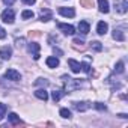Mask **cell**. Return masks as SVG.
I'll return each instance as SVG.
<instances>
[{
    "label": "cell",
    "instance_id": "obj_17",
    "mask_svg": "<svg viewBox=\"0 0 128 128\" xmlns=\"http://www.w3.org/2000/svg\"><path fill=\"white\" fill-rule=\"evenodd\" d=\"M113 39H116V41H124V39H125L124 32H122L120 29H114V30H113Z\"/></svg>",
    "mask_w": 128,
    "mask_h": 128
},
{
    "label": "cell",
    "instance_id": "obj_9",
    "mask_svg": "<svg viewBox=\"0 0 128 128\" xmlns=\"http://www.w3.org/2000/svg\"><path fill=\"white\" fill-rule=\"evenodd\" d=\"M59 14L63 15V17L72 18V17L76 15V11H74V8H59Z\"/></svg>",
    "mask_w": 128,
    "mask_h": 128
},
{
    "label": "cell",
    "instance_id": "obj_13",
    "mask_svg": "<svg viewBox=\"0 0 128 128\" xmlns=\"http://www.w3.org/2000/svg\"><path fill=\"white\" fill-rule=\"evenodd\" d=\"M78 30H80L82 35H88L89 30H90L89 23H88V21H80V23H78Z\"/></svg>",
    "mask_w": 128,
    "mask_h": 128
},
{
    "label": "cell",
    "instance_id": "obj_8",
    "mask_svg": "<svg viewBox=\"0 0 128 128\" xmlns=\"http://www.w3.org/2000/svg\"><path fill=\"white\" fill-rule=\"evenodd\" d=\"M11 56H12V48L11 47H2L0 48V57H2L3 60H9L11 59Z\"/></svg>",
    "mask_w": 128,
    "mask_h": 128
},
{
    "label": "cell",
    "instance_id": "obj_12",
    "mask_svg": "<svg viewBox=\"0 0 128 128\" xmlns=\"http://www.w3.org/2000/svg\"><path fill=\"white\" fill-rule=\"evenodd\" d=\"M98 6H100V12H102V14H107L110 11L108 0H98Z\"/></svg>",
    "mask_w": 128,
    "mask_h": 128
},
{
    "label": "cell",
    "instance_id": "obj_4",
    "mask_svg": "<svg viewBox=\"0 0 128 128\" xmlns=\"http://www.w3.org/2000/svg\"><path fill=\"white\" fill-rule=\"evenodd\" d=\"M2 20H3V23L12 24L14 20H15V14H14V11H12V9H6V11H3V12H2Z\"/></svg>",
    "mask_w": 128,
    "mask_h": 128
},
{
    "label": "cell",
    "instance_id": "obj_20",
    "mask_svg": "<svg viewBox=\"0 0 128 128\" xmlns=\"http://www.w3.org/2000/svg\"><path fill=\"white\" fill-rule=\"evenodd\" d=\"M72 44H74V47H76V48H80V50H83V48H84V45H83L84 42H83V39H80V38H76V39L72 41Z\"/></svg>",
    "mask_w": 128,
    "mask_h": 128
},
{
    "label": "cell",
    "instance_id": "obj_24",
    "mask_svg": "<svg viewBox=\"0 0 128 128\" xmlns=\"http://www.w3.org/2000/svg\"><path fill=\"white\" fill-rule=\"evenodd\" d=\"M114 72H118V74H122V72H124V62H118V63H116Z\"/></svg>",
    "mask_w": 128,
    "mask_h": 128
},
{
    "label": "cell",
    "instance_id": "obj_19",
    "mask_svg": "<svg viewBox=\"0 0 128 128\" xmlns=\"http://www.w3.org/2000/svg\"><path fill=\"white\" fill-rule=\"evenodd\" d=\"M8 119H9V122L14 124V125H15V124H20V118H18L17 113H11V114L8 116Z\"/></svg>",
    "mask_w": 128,
    "mask_h": 128
},
{
    "label": "cell",
    "instance_id": "obj_23",
    "mask_svg": "<svg viewBox=\"0 0 128 128\" xmlns=\"http://www.w3.org/2000/svg\"><path fill=\"white\" fill-rule=\"evenodd\" d=\"M21 17H23V20H29V18H33V17H35V14H33L32 11H23Z\"/></svg>",
    "mask_w": 128,
    "mask_h": 128
},
{
    "label": "cell",
    "instance_id": "obj_7",
    "mask_svg": "<svg viewBox=\"0 0 128 128\" xmlns=\"http://www.w3.org/2000/svg\"><path fill=\"white\" fill-rule=\"evenodd\" d=\"M72 107H74V110H77V112H86V110L90 108V102H88V101L72 102Z\"/></svg>",
    "mask_w": 128,
    "mask_h": 128
},
{
    "label": "cell",
    "instance_id": "obj_18",
    "mask_svg": "<svg viewBox=\"0 0 128 128\" xmlns=\"http://www.w3.org/2000/svg\"><path fill=\"white\" fill-rule=\"evenodd\" d=\"M65 94H66V92H63V90H54V92L51 94V98H53V101L57 102V101H59L63 95H65Z\"/></svg>",
    "mask_w": 128,
    "mask_h": 128
},
{
    "label": "cell",
    "instance_id": "obj_30",
    "mask_svg": "<svg viewBox=\"0 0 128 128\" xmlns=\"http://www.w3.org/2000/svg\"><path fill=\"white\" fill-rule=\"evenodd\" d=\"M94 107L96 108V110H106L107 107H106V104H102V102H95L94 104Z\"/></svg>",
    "mask_w": 128,
    "mask_h": 128
},
{
    "label": "cell",
    "instance_id": "obj_34",
    "mask_svg": "<svg viewBox=\"0 0 128 128\" xmlns=\"http://www.w3.org/2000/svg\"><path fill=\"white\" fill-rule=\"evenodd\" d=\"M23 2H24L26 5H33V3L36 2V0H23Z\"/></svg>",
    "mask_w": 128,
    "mask_h": 128
},
{
    "label": "cell",
    "instance_id": "obj_5",
    "mask_svg": "<svg viewBox=\"0 0 128 128\" xmlns=\"http://www.w3.org/2000/svg\"><path fill=\"white\" fill-rule=\"evenodd\" d=\"M39 44L38 42H30L29 45H27V50H29V53H32L33 54V59L35 60H38L39 59Z\"/></svg>",
    "mask_w": 128,
    "mask_h": 128
},
{
    "label": "cell",
    "instance_id": "obj_22",
    "mask_svg": "<svg viewBox=\"0 0 128 128\" xmlns=\"http://www.w3.org/2000/svg\"><path fill=\"white\" fill-rule=\"evenodd\" d=\"M60 116L65 118V119H70L71 118V110H68V108H60Z\"/></svg>",
    "mask_w": 128,
    "mask_h": 128
},
{
    "label": "cell",
    "instance_id": "obj_26",
    "mask_svg": "<svg viewBox=\"0 0 128 128\" xmlns=\"http://www.w3.org/2000/svg\"><path fill=\"white\" fill-rule=\"evenodd\" d=\"M24 42H26L24 38H17V39H15V45H17L18 48H23V47H24Z\"/></svg>",
    "mask_w": 128,
    "mask_h": 128
},
{
    "label": "cell",
    "instance_id": "obj_29",
    "mask_svg": "<svg viewBox=\"0 0 128 128\" xmlns=\"http://www.w3.org/2000/svg\"><path fill=\"white\" fill-rule=\"evenodd\" d=\"M82 70H83L84 72H88V74H90V65H89V63H88V62H84V63H83V65H82Z\"/></svg>",
    "mask_w": 128,
    "mask_h": 128
},
{
    "label": "cell",
    "instance_id": "obj_3",
    "mask_svg": "<svg viewBox=\"0 0 128 128\" xmlns=\"http://www.w3.org/2000/svg\"><path fill=\"white\" fill-rule=\"evenodd\" d=\"M5 78H8V80H11V82H20L21 80V74L17 71V70H8L6 72H5Z\"/></svg>",
    "mask_w": 128,
    "mask_h": 128
},
{
    "label": "cell",
    "instance_id": "obj_11",
    "mask_svg": "<svg viewBox=\"0 0 128 128\" xmlns=\"http://www.w3.org/2000/svg\"><path fill=\"white\" fill-rule=\"evenodd\" d=\"M68 65L71 66V71L76 72V74L80 72V70H82V65H80L77 60H74V59H70V60H68Z\"/></svg>",
    "mask_w": 128,
    "mask_h": 128
},
{
    "label": "cell",
    "instance_id": "obj_35",
    "mask_svg": "<svg viewBox=\"0 0 128 128\" xmlns=\"http://www.w3.org/2000/svg\"><path fill=\"white\" fill-rule=\"evenodd\" d=\"M118 116H119V118H128V116H126L125 113H120V114H118Z\"/></svg>",
    "mask_w": 128,
    "mask_h": 128
},
{
    "label": "cell",
    "instance_id": "obj_10",
    "mask_svg": "<svg viewBox=\"0 0 128 128\" xmlns=\"http://www.w3.org/2000/svg\"><path fill=\"white\" fill-rule=\"evenodd\" d=\"M51 17H53V14H51V11H50V9H42V11H41V14H39V20H41L42 23L50 21V20H51Z\"/></svg>",
    "mask_w": 128,
    "mask_h": 128
},
{
    "label": "cell",
    "instance_id": "obj_2",
    "mask_svg": "<svg viewBox=\"0 0 128 128\" xmlns=\"http://www.w3.org/2000/svg\"><path fill=\"white\" fill-rule=\"evenodd\" d=\"M114 9L118 14H125L128 11V0H116L114 2Z\"/></svg>",
    "mask_w": 128,
    "mask_h": 128
},
{
    "label": "cell",
    "instance_id": "obj_31",
    "mask_svg": "<svg viewBox=\"0 0 128 128\" xmlns=\"http://www.w3.org/2000/svg\"><path fill=\"white\" fill-rule=\"evenodd\" d=\"M5 36H6V32H5V29L0 26V39H5Z\"/></svg>",
    "mask_w": 128,
    "mask_h": 128
},
{
    "label": "cell",
    "instance_id": "obj_25",
    "mask_svg": "<svg viewBox=\"0 0 128 128\" xmlns=\"http://www.w3.org/2000/svg\"><path fill=\"white\" fill-rule=\"evenodd\" d=\"M80 5L84 8H92L94 6V0H80Z\"/></svg>",
    "mask_w": 128,
    "mask_h": 128
},
{
    "label": "cell",
    "instance_id": "obj_21",
    "mask_svg": "<svg viewBox=\"0 0 128 128\" xmlns=\"http://www.w3.org/2000/svg\"><path fill=\"white\" fill-rule=\"evenodd\" d=\"M90 48L95 50V51H101V50H102V45H101V42L94 41V42H90Z\"/></svg>",
    "mask_w": 128,
    "mask_h": 128
},
{
    "label": "cell",
    "instance_id": "obj_28",
    "mask_svg": "<svg viewBox=\"0 0 128 128\" xmlns=\"http://www.w3.org/2000/svg\"><path fill=\"white\" fill-rule=\"evenodd\" d=\"M5 113H6V106L3 104V102H0V120L3 119V116H5Z\"/></svg>",
    "mask_w": 128,
    "mask_h": 128
},
{
    "label": "cell",
    "instance_id": "obj_32",
    "mask_svg": "<svg viewBox=\"0 0 128 128\" xmlns=\"http://www.w3.org/2000/svg\"><path fill=\"white\" fill-rule=\"evenodd\" d=\"M53 51H54V54H57V56H62V54H63V51H62L60 48H56V47H53Z\"/></svg>",
    "mask_w": 128,
    "mask_h": 128
},
{
    "label": "cell",
    "instance_id": "obj_14",
    "mask_svg": "<svg viewBox=\"0 0 128 128\" xmlns=\"http://www.w3.org/2000/svg\"><path fill=\"white\" fill-rule=\"evenodd\" d=\"M107 30H108L107 23L100 21V23H98V26H96V33H98V35H106V33H107Z\"/></svg>",
    "mask_w": 128,
    "mask_h": 128
},
{
    "label": "cell",
    "instance_id": "obj_27",
    "mask_svg": "<svg viewBox=\"0 0 128 128\" xmlns=\"http://www.w3.org/2000/svg\"><path fill=\"white\" fill-rule=\"evenodd\" d=\"M47 84H48V80H45V78H38L35 82V86H47Z\"/></svg>",
    "mask_w": 128,
    "mask_h": 128
},
{
    "label": "cell",
    "instance_id": "obj_1",
    "mask_svg": "<svg viewBox=\"0 0 128 128\" xmlns=\"http://www.w3.org/2000/svg\"><path fill=\"white\" fill-rule=\"evenodd\" d=\"M82 88V83H80V80H77V78H66L65 77V92H74V90H77V89H80Z\"/></svg>",
    "mask_w": 128,
    "mask_h": 128
},
{
    "label": "cell",
    "instance_id": "obj_6",
    "mask_svg": "<svg viewBox=\"0 0 128 128\" xmlns=\"http://www.w3.org/2000/svg\"><path fill=\"white\" fill-rule=\"evenodd\" d=\"M57 27L65 33V35H74L76 33V29H74V26H71V24H63V23H57Z\"/></svg>",
    "mask_w": 128,
    "mask_h": 128
},
{
    "label": "cell",
    "instance_id": "obj_33",
    "mask_svg": "<svg viewBox=\"0 0 128 128\" xmlns=\"http://www.w3.org/2000/svg\"><path fill=\"white\" fill-rule=\"evenodd\" d=\"M3 3H5L6 6H11V5H14V3H15V0H3Z\"/></svg>",
    "mask_w": 128,
    "mask_h": 128
},
{
    "label": "cell",
    "instance_id": "obj_15",
    "mask_svg": "<svg viewBox=\"0 0 128 128\" xmlns=\"http://www.w3.org/2000/svg\"><path fill=\"white\" fill-rule=\"evenodd\" d=\"M47 65H48V68H56V66H59V59H57L56 56L47 57Z\"/></svg>",
    "mask_w": 128,
    "mask_h": 128
},
{
    "label": "cell",
    "instance_id": "obj_16",
    "mask_svg": "<svg viewBox=\"0 0 128 128\" xmlns=\"http://www.w3.org/2000/svg\"><path fill=\"white\" fill-rule=\"evenodd\" d=\"M35 96L39 98V100H42V101H47V100H48V94H47L45 89H38V90L35 92Z\"/></svg>",
    "mask_w": 128,
    "mask_h": 128
}]
</instances>
